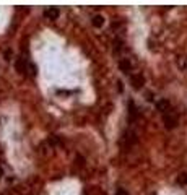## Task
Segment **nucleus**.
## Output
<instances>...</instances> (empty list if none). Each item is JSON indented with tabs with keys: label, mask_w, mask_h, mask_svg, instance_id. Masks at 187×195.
I'll use <instances>...</instances> for the list:
<instances>
[{
	"label": "nucleus",
	"mask_w": 187,
	"mask_h": 195,
	"mask_svg": "<svg viewBox=\"0 0 187 195\" xmlns=\"http://www.w3.org/2000/svg\"><path fill=\"white\" fill-rule=\"evenodd\" d=\"M163 124H164V127L168 130H173V129L177 127V117L173 114V111L163 114Z\"/></svg>",
	"instance_id": "1"
},
{
	"label": "nucleus",
	"mask_w": 187,
	"mask_h": 195,
	"mask_svg": "<svg viewBox=\"0 0 187 195\" xmlns=\"http://www.w3.org/2000/svg\"><path fill=\"white\" fill-rule=\"evenodd\" d=\"M137 142V136H135V132L134 130H125L122 133V143L125 145H134Z\"/></svg>",
	"instance_id": "2"
},
{
	"label": "nucleus",
	"mask_w": 187,
	"mask_h": 195,
	"mask_svg": "<svg viewBox=\"0 0 187 195\" xmlns=\"http://www.w3.org/2000/svg\"><path fill=\"white\" fill-rule=\"evenodd\" d=\"M130 83H132V86L135 90H140V88H143V85H145V78H143V75H132L130 76Z\"/></svg>",
	"instance_id": "3"
},
{
	"label": "nucleus",
	"mask_w": 187,
	"mask_h": 195,
	"mask_svg": "<svg viewBox=\"0 0 187 195\" xmlns=\"http://www.w3.org/2000/svg\"><path fill=\"white\" fill-rule=\"evenodd\" d=\"M59 15H60V10H59L57 7H49V8L44 12V16L47 18V20H57Z\"/></svg>",
	"instance_id": "4"
},
{
	"label": "nucleus",
	"mask_w": 187,
	"mask_h": 195,
	"mask_svg": "<svg viewBox=\"0 0 187 195\" xmlns=\"http://www.w3.org/2000/svg\"><path fill=\"white\" fill-rule=\"evenodd\" d=\"M119 68H120V72L130 75V72H132V64H130L129 58H120L119 60Z\"/></svg>",
	"instance_id": "5"
},
{
	"label": "nucleus",
	"mask_w": 187,
	"mask_h": 195,
	"mask_svg": "<svg viewBox=\"0 0 187 195\" xmlns=\"http://www.w3.org/2000/svg\"><path fill=\"white\" fill-rule=\"evenodd\" d=\"M156 107H158V111H161L163 114L171 112V111H173V109H171V103L168 101V99H161V101H158V103H156Z\"/></svg>",
	"instance_id": "6"
},
{
	"label": "nucleus",
	"mask_w": 187,
	"mask_h": 195,
	"mask_svg": "<svg viewBox=\"0 0 187 195\" xmlns=\"http://www.w3.org/2000/svg\"><path fill=\"white\" fill-rule=\"evenodd\" d=\"M28 64H30V62H28L26 58L20 57V58L16 60V65H15V67H16V70L20 72V73H25V72L28 70Z\"/></svg>",
	"instance_id": "7"
},
{
	"label": "nucleus",
	"mask_w": 187,
	"mask_h": 195,
	"mask_svg": "<svg viewBox=\"0 0 187 195\" xmlns=\"http://www.w3.org/2000/svg\"><path fill=\"white\" fill-rule=\"evenodd\" d=\"M91 25L95 26V28H101L102 25H104V18H102L101 15H95L91 18Z\"/></svg>",
	"instance_id": "8"
},
{
	"label": "nucleus",
	"mask_w": 187,
	"mask_h": 195,
	"mask_svg": "<svg viewBox=\"0 0 187 195\" xmlns=\"http://www.w3.org/2000/svg\"><path fill=\"white\" fill-rule=\"evenodd\" d=\"M177 184L179 185H185L187 184V172H182L177 176Z\"/></svg>",
	"instance_id": "9"
},
{
	"label": "nucleus",
	"mask_w": 187,
	"mask_h": 195,
	"mask_svg": "<svg viewBox=\"0 0 187 195\" xmlns=\"http://www.w3.org/2000/svg\"><path fill=\"white\" fill-rule=\"evenodd\" d=\"M129 107H130V120H134L135 119V115H137V109H135V104L130 101L129 103Z\"/></svg>",
	"instance_id": "10"
},
{
	"label": "nucleus",
	"mask_w": 187,
	"mask_h": 195,
	"mask_svg": "<svg viewBox=\"0 0 187 195\" xmlns=\"http://www.w3.org/2000/svg\"><path fill=\"white\" fill-rule=\"evenodd\" d=\"M122 41H119V39H117V41H114V52H120V51H122Z\"/></svg>",
	"instance_id": "11"
},
{
	"label": "nucleus",
	"mask_w": 187,
	"mask_h": 195,
	"mask_svg": "<svg viewBox=\"0 0 187 195\" xmlns=\"http://www.w3.org/2000/svg\"><path fill=\"white\" fill-rule=\"evenodd\" d=\"M116 195H129L124 189H117V192H116Z\"/></svg>",
	"instance_id": "12"
},
{
	"label": "nucleus",
	"mask_w": 187,
	"mask_h": 195,
	"mask_svg": "<svg viewBox=\"0 0 187 195\" xmlns=\"http://www.w3.org/2000/svg\"><path fill=\"white\" fill-rule=\"evenodd\" d=\"M0 174H2V171H0Z\"/></svg>",
	"instance_id": "13"
}]
</instances>
